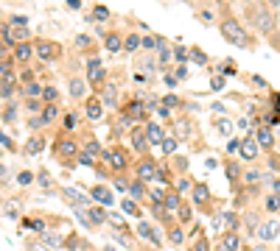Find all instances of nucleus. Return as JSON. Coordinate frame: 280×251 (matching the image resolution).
<instances>
[{
	"mask_svg": "<svg viewBox=\"0 0 280 251\" xmlns=\"http://www.w3.org/2000/svg\"><path fill=\"white\" fill-rule=\"evenodd\" d=\"M42 98H45V101H56V98H59V92H56L53 87H45V89H42Z\"/></svg>",
	"mask_w": 280,
	"mask_h": 251,
	"instance_id": "72a5a7b5",
	"label": "nucleus"
},
{
	"mask_svg": "<svg viewBox=\"0 0 280 251\" xmlns=\"http://www.w3.org/2000/svg\"><path fill=\"white\" fill-rule=\"evenodd\" d=\"M138 232H140V235H143V237H148V240H152V243H160V237H157V232H154V229H152V226H148V223H146V220H143V223L138 226Z\"/></svg>",
	"mask_w": 280,
	"mask_h": 251,
	"instance_id": "6ab92c4d",
	"label": "nucleus"
},
{
	"mask_svg": "<svg viewBox=\"0 0 280 251\" xmlns=\"http://www.w3.org/2000/svg\"><path fill=\"white\" fill-rule=\"evenodd\" d=\"M42 148H45V142L39 140V137H31V140L26 142V148H23V151H26L28 157H34V154H39V151H42Z\"/></svg>",
	"mask_w": 280,
	"mask_h": 251,
	"instance_id": "dca6fc26",
	"label": "nucleus"
},
{
	"mask_svg": "<svg viewBox=\"0 0 280 251\" xmlns=\"http://www.w3.org/2000/svg\"><path fill=\"white\" fill-rule=\"evenodd\" d=\"M106 251H112V248H106Z\"/></svg>",
	"mask_w": 280,
	"mask_h": 251,
	"instance_id": "052dcab7",
	"label": "nucleus"
},
{
	"mask_svg": "<svg viewBox=\"0 0 280 251\" xmlns=\"http://www.w3.org/2000/svg\"><path fill=\"white\" fill-rule=\"evenodd\" d=\"M258 179H261L258 170H249V173H247V182H258Z\"/></svg>",
	"mask_w": 280,
	"mask_h": 251,
	"instance_id": "a18cd8bd",
	"label": "nucleus"
},
{
	"mask_svg": "<svg viewBox=\"0 0 280 251\" xmlns=\"http://www.w3.org/2000/svg\"><path fill=\"white\" fill-rule=\"evenodd\" d=\"M11 92H14V81H9V79H0V95H3V98H9Z\"/></svg>",
	"mask_w": 280,
	"mask_h": 251,
	"instance_id": "393cba45",
	"label": "nucleus"
},
{
	"mask_svg": "<svg viewBox=\"0 0 280 251\" xmlns=\"http://www.w3.org/2000/svg\"><path fill=\"white\" fill-rule=\"evenodd\" d=\"M219 251H238V240H235V237H233V235H230V237H227V240H224V246H222V248H219Z\"/></svg>",
	"mask_w": 280,
	"mask_h": 251,
	"instance_id": "cd10ccee",
	"label": "nucleus"
},
{
	"mask_svg": "<svg viewBox=\"0 0 280 251\" xmlns=\"http://www.w3.org/2000/svg\"><path fill=\"white\" fill-rule=\"evenodd\" d=\"M165 207L177 209V207H180V198H177V195H165Z\"/></svg>",
	"mask_w": 280,
	"mask_h": 251,
	"instance_id": "c9c22d12",
	"label": "nucleus"
},
{
	"mask_svg": "<svg viewBox=\"0 0 280 251\" xmlns=\"http://www.w3.org/2000/svg\"><path fill=\"white\" fill-rule=\"evenodd\" d=\"M255 140H258L261 148H272V142H275V140H272V131L269 129H258V131H255Z\"/></svg>",
	"mask_w": 280,
	"mask_h": 251,
	"instance_id": "4468645a",
	"label": "nucleus"
},
{
	"mask_svg": "<svg viewBox=\"0 0 280 251\" xmlns=\"http://www.w3.org/2000/svg\"><path fill=\"white\" fill-rule=\"evenodd\" d=\"M205 198H207V190L205 187H193V201H196V204H202Z\"/></svg>",
	"mask_w": 280,
	"mask_h": 251,
	"instance_id": "7c9ffc66",
	"label": "nucleus"
},
{
	"mask_svg": "<svg viewBox=\"0 0 280 251\" xmlns=\"http://www.w3.org/2000/svg\"><path fill=\"white\" fill-rule=\"evenodd\" d=\"M76 45H79V47H87V45H90V39H87L84 34H81V37H76Z\"/></svg>",
	"mask_w": 280,
	"mask_h": 251,
	"instance_id": "37998d69",
	"label": "nucleus"
},
{
	"mask_svg": "<svg viewBox=\"0 0 280 251\" xmlns=\"http://www.w3.org/2000/svg\"><path fill=\"white\" fill-rule=\"evenodd\" d=\"M146 140L152 142V145H157V142H163L165 137H163V129H160L157 123H148L146 126Z\"/></svg>",
	"mask_w": 280,
	"mask_h": 251,
	"instance_id": "9d476101",
	"label": "nucleus"
},
{
	"mask_svg": "<svg viewBox=\"0 0 280 251\" xmlns=\"http://www.w3.org/2000/svg\"><path fill=\"white\" fill-rule=\"evenodd\" d=\"M129 193H132L135 198H140V195H143V182H135V184H129Z\"/></svg>",
	"mask_w": 280,
	"mask_h": 251,
	"instance_id": "473e14b6",
	"label": "nucleus"
},
{
	"mask_svg": "<svg viewBox=\"0 0 280 251\" xmlns=\"http://www.w3.org/2000/svg\"><path fill=\"white\" fill-rule=\"evenodd\" d=\"M123 209H126V212H135V215H138V207H135L132 201H123Z\"/></svg>",
	"mask_w": 280,
	"mask_h": 251,
	"instance_id": "49530a36",
	"label": "nucleus"
},
{
	"mask_svg": "<svg viewBox=\"0 0 280 251\" xmlns=\"http://www.w3.org/2000/svg\"><path fill=\"white\" fill-rule=\"evenodd\" d=\"M34 53H37L39 59H42V62H53V59H59L62 56V47L56 45V42H37V45H34Z\"/></svg>",
	"mask_w": 280,
	"mask_h": 251,
	"instance_id": "7ed1b4c3",
	"label": "nucleus"
},
{
	"mask_svg": "<svg viewBox=\"0 0 280 251\" xmlns=\"http://www.w3.org/2000/svg\"><path fill=\"white\" fill-rule=\"evenodd\" d=\"M0 176H6V167L3 165H0Z\"/></svg>",
	"mask_w": 280,
	"mask_h": 251,
	"instance_id": "4d7b16f0",
	"label": "nucleus"
},
{
	"mask_svg": "<svg viewBox=\"0 0 280 251\" xmlns=\"http://www.w3.org/2000/svg\"><path fill=\"white\" fill-rule=\"evenodd\" d=\"M219 134H230V123H227V120L219 123Z\"/></svg>",
	"mask_w": 280,
	"mask_h": 251,
	"instance_id": "c03bdc74",
	"label": "nucleus"
},
{
	"mask_svg": "<svg viewBox=\"0 0 280 251\" xmlns=\"http://www.w3.org/2000/svg\"><path fill=\"white\" fill-rule=\"evenodd\" d=\"M104 47H106V51H110V53H115V51H121V47H123V39L118 37V34H106V39H104Z\"/></svg>",
	"mask_w": 280,
	"mask_h": 251,
	"instance_id": "2eb2a0df",
	"label": "nucleus"
},
{
	"mask_svg": "<svg viewBox=\"0 0 280 251\" xmlns=\"http://www.w3.org/2000/svg\"><path fill=\"white\" fill-rule=\"evenodd\" d=\"M26 22H28V17H20V14L11 17V26H23V28H26Z\"/></svg>",
	"mask_w": 280,
	"mask_h": 251,
	"instance_id": "a19ab883",
	"label": "nucleus"
},
{
	"mask_svg": "<svg viewBox=\"0 0 280 251\" xmlns=\"http://www.w3.org/2000/svg\"><path fill=\"white\" fill-rule=\"evenodd\" d=\"M138 176H140V182H152V179H157V176H160V173H157V165L148 162V159H146V162H140V165H138Z\"/></svg>",
	"mask_w": 280,
	"mask_h": 251,
	"instance_id": "1a4fd4ad",
	"label": "nucleus"
},
{
	"mask_svg": "<svg viewBox=\"0 0 280 251\" xmlns=\"http://www.w3.org/2000/svg\"><path fill=\"white\" fill-rule=\"evenodd\" d=\"M140 45H143V39L138 37V34H129V37L123 39V47H126V51H138Z\"/></svg>",
	"mask_w": 280,
	"mask_h": 251,
	"instance_id": "412c9836",
	"label": "nucleus"
},
{
	"mask_svg": "<svg viewBox=\"0 0 280 251\" xmlns=\"http://www.w3.org/2000/svg\"><path fill=\"white\" fill-rule=\"evenodd\" d=\"M252 17H255V26H258L264 34H269L272 28H275V14L269 11V6H255Z\"/></svg>",
	"mask_w": 280,
	"mask_h": 251,
	"instance_id": "f03ea898",
	"label": "nucleus"
},
{
	"mask_svg": "<svg viewBox=\"0 0 280 251\" xmlns=\"http://www.w3.org/2000/svg\"><path fill=\"white\" fill-rule=\"evenodd\" d=\"M160 148H163V154H174V151H177V140H171V137H165V140L160 142Z\"/></svg>",
	"mask_w": 280,
	"mask_h": 251,
	"instance_id": "a878e982",
	"label": "nucleus"
},
{
	"mask_svg": "<svg viewBox=\"0 0 280 251\" xmlns=\"http://www.w3.org/2000/svg\"><path fill=\"white\" fill-rule=\"evenodd\" d=\"M62 195H64V201H68L73 209H84V204H87V198L79 193V190H70V187H64L62 190Z\"/></svg>",
	"mask_w": 280,
	"mask_h": 251,
	"instance_id": "39448f33",
	"label": "nucleus"
},
{
	"mask_svg": "<svg viewBox=\"0 0 280 251\" xmlns=\"http://www.w3.org/2000/svg\"><path fill=\"white\" fill-rule=\"evenodd\" d=\"M90 195L98 201V204H112V193L106 187H101V184H95V187L90 190Z\"/></svg>",
	"mask_w": 280,
	"mask_h": 251,
	"instance_id": "f8f14e48",
	"label": "nucleus"
},
{
	"mask_svg": "<svg viewBox=\"0 0 280 251\" xmlns=\"http://www.w3.org/2000/svg\"><path fill=\"white\" fill-rule=\"evenodd\" d=\"M132 145L138 148V151H146V145H148V140H146V131H135V134H132Z\"/></svg>",
	"mask_w": 280,
	"mask_h": 251,
	"instance_id": "aec40b11",
	"label": "nucleus"
},
{
	"mask_svg": "<svg viewBox=\"0 0 280 251\" xmlns=\"http://www.w3.org/2000/svg\"><path fill=\"white\" fill-rule=\"evenodd\" d=\"M93 20H95V22L110 20V9H106V6H95V9H93Z\"/></svg>",
	"mask_w": 280,
	"mask_h": 251,
	"instance_id": "4be33fe9",
	"label": "nucleus"
},
{
	"mask_svg": "<svg viewBox=\"0 0 280 251\" xmlns=\"http://www.w3.org/2000/svg\"><path fill=\"white\" fill-rule=\"evenodd\" d=\"M171 243H177V246L182 243V232L180 229H171Z\"/></svg>",
	"mask_w": 280,
	"mask_h": 251,
	"instance_id": "ea45409f",
	"label": "nucleus"
},
{
	"mask_svg": "<svg viewBox=\"0 0 280 251\" xmlns=\"http://www.w3.org/2000/svg\"><path fill=\"white\" fill-rule=\"evenodd\" d=\"M31 53H34V47L28 45V42H23V45H17V47H14V56H17V62H23V64H26L28 59H31Z\"/></svg>",
	"mask_w": 280,
	"mask_h": 251,
	"instance_id": "ddd939ff",
	"label": "nucleus"
},
{
	"mask_svg": "<svg viewBox=\"0 0 280 251\" xmlns=\"http://www.w3.org/2000/svg\"><path fill=\"white\" fill-rule=\"evenodd\" d=\"M28 251H45V248H39L37 243H31V246H28Z\"/></svg>",
	"mask_w": 280,
	"mask_h": 251,
	"instance_id": "5fc2aeb1",
	"label": "nucleus"
},
{
	"mask_svg": "<svg viewBox=\"0 0 280 251\" xmlns=\"http://www.w3.org/2000/svg\"><path fill=\"white\" fill-rule=\"evenodd\" d=\"M190 59H193L196 64H205V62H207V56L199 51V47H193V51H190Z\"/></svg>",
	"mask_w": 280,
	"mask_h": 251,
	"instance_id": "c756f323",
	"label": "nucleus"
},
{
	"mask_svg": "<svg viewBox=\"0 0 280 251\" xmlns=\"http://www.w3.org/2000/svg\"><path fill=\"white\" fill-rule=\"evenodd\" d=\"M39 184H42V187H51V179H48V173H39V179H37Z\"/></svg>",
	"mask_w": 280,
	"mask_h": 251,
	"instance_id": "79ce46f5",
	"label": "nucleus"
},
{
	"mask_svg": "<svg viewBox=\"0 0 280 251\" xmlns=\"http://www.w3.org/2000/svg\"><path fill=\"white\" fill-rule=\"evenodd\" d=\"M3 34H6V28H3V26H0V37H3Z\"/></svg>",
	"mask_w": 280,
	"mask_h": 251,
	"instance_id": "13d9d810",
	"label": "nucleus"
},
{
	"mask_svg": "<svg viewBox=\"0 0 280 251\" xmlns=\"http://www.w3.org/2000/svg\"><path fill=\"white\" fill-rule=\"evenodd\" d=\"M219 31H222V37L227 42H233L235 47H247L249 42H252V39H249V34H247V28H244L238 20H224Z\"/></svg>",
	"mask_w": 280,
	"mask_h": 251,
	"instance_id": "f257e3e1",
	"label": "nucleus"
},
{
	"mask_svg": "<svg viewBox=\"0 0 280 251\" xmlns=\"http://www.w3.org/2000/svg\"><path fill=\"white\" fill-rule=\"evenodd\" d=\"M255 157H258V140H255V137H247V140L241 142V159L252 162Z\"/></svg>",
	"mask_w": 280,
	"mask_h": 251,
	"instance_id": "0eeeda50",
	"label": "nucleus"
},
{
	"mask_svg": "<svg viewBox=\"0 0 280 251\" xmlns=\"http://www.w3.org/2000/svg\"><path fill=\"white\" fill-rule=\"evenodd\" d=\"M73 123H76L73 115H64V129H73Z\"/></svg>",
	"mask_w": 280,
	"mask_h": 251,
	"instance_id": "8fccbe9b",
	"label": "nucleus"
},
{
	"mask_svg": "<svg viewBox=\"0 0 280 251\" xmlns=\"http://www.w3.org/2000/svg\"><path fill=\"white\" fill-rule=\"evenodd\" d=\"M17 182H20V184H31V173H28V170H23L20 176H17Z\"/></svg>",
	"mask_w": 280,
	"mask_h": 251,
	"instance_id": "58836bf2",
	"label": "nucleus"
},
{
	"mask_svg": "<svg viewBox=\"0 0 280 251\" xmlns=\"http://www.w3.org/2000/svg\"><path fill=\"white\" fill-rule=\"evenodd\" d=\"M87 117H90V120H98L101 117V104L98 101H90V104H87Z\"/></svg>",
	"mask_w": 280,
	"mask_h": 251,
	"instance_id": "b1692460",
	"label": "nucleus"
},
{
	"mask_svg": "<svg viewBox=\"0 0 280 251\" xmlns=\"http://www.w3.org/2000/svg\"><path fill=\"white\" fill-rule=\"evenodd\" d=\"M277 251H280V248H277Z\"/></svg>",
	"mask_w": 280,
	"mask_h": 251,
	"instance_id": "680f3d73",
	"label": "nucleus"
},
{
	"mask_svg": "<svg viewBox=\"0 0 280 251\" xmlns=\"http://www.w3.org/2000/svg\"><path fill=\"white\" fill-rule=\"evenodd\" d=\"M266 209H269V212L280 209V198H277V195H269V198H266Z\"/></svg>",
	"mask_w": 280,
	"mask_h": 251,
	"instance_id": "2f4dec72",
	"label": "nucleus"
},
{
	"mask_svg": "<svg viewBox=\"0 0 280 251\" xmlns=\"http://www.w3.org/2000/svg\"><path fill=\"white\" fill-rule=\"evenodd\" d=\"M0 62H3V47H0Z\"/></svg>",
	"mask_w": 280,
	"mask_h": 251,
	"instance_id": "bf43d9fd",
	"label": "nucleus"
},
{
	"mask_svg": "<svg viewBox=\"0 0 280 251\" xmlns=\"http://www.w3.org/2000/svg\"><path fill=\"white\" fill-rule=\"evenodd\" d=\"M70 95H73V98H81V95H84V81H81V79L70 81Z\"/></svg>",
	"mask_w": 280,
	"mask_h": 251,
	"instance_id": "5701e85b",
	"label": "nucleus"
},
{
	"mask_svg": "<svg viewBox=\"0 0 280 251\" xmlns=\"http://www.w3.org/2000/svg\"><path fill=\"white\" fill-rule=\"evenodd\" d=\"M163 104H165V106H180V98H177V95H165Z\"/></svg>",
	"mask_w": 280,
	"mask_h": 251,
	"instance_id": "e433bc0d",
	"label": "nucleus"
},
{
	"mask_svg": "<svg viewBox=\"0 0 280 251\" xmlns=\"http://www.w3.org/2000/svg\"><path fill=\"white\" fill-rule=\"evenodd\" d=\"M0 142H3L6 148H11V140H9V137H6V134H0Z\"/></svg>",
	"mask_w": 280,
	"mask_h": 251,
	"instance_id": "603ef678",
	"label": "nucleus"
},
{
	"mask_svg": "<svg viewBox=\"0 0 280 251\" xmlns=\"http://www.w3.org/2000/svg\"><path fill=\"white\" fill-rule=\"evenodd\" d=\"M56 151L62 154V157H73V154H76V142H73V140H62Z\"/></svg>",
	"mask_w": 280,
	"mask_h": 251,
	"instance_id": "a211bd4d",
	"label": "nucleus"
},
{
	"mask_svg": "<svg viewBox=\"0 0 280 251\" xmlns=\"http://www.w3.org/2000/svg\"><path fill=\"white\" fill-rule=\"evenodd\" d=\"M104 157H106V162L115 167V170H123V167H126V154H123L121 148H112V151L104 154Z\"/></svg>",
	"mask_w": 280,
	"mask_h": 251,
	"instance_id": "6e6552de",
	"label": "nucleus"
},
{
	"mask_svg": "<svg viewBox=\"0 0 280 251\" xmlns=\"http://www.w3.org/2000/svg\"><path fill=\"white\" fill-rule=\"evenodd\" d=\"M87 79H90V84L104 81V64H101L98 59H90V64H87Z\"/></svg>",
	"mask_w": 280,
	"mask_h": 251,
	"instance_id": "423d86ee",
	"label": "nucleus"
},
{
	"mask_svg": "<svg viewBox=\"0 0 280 251\" xmlns=\"http://www.w3.org/2000/svg\"><path fill=\"white\" fill-rule=\"evenodd\" d=\"M42 123H45V117H42V115H39V117H34V120H31V129H39Z\"/></svg>",
	"mask_w": 280,
	"mask_h": 251,
	"instance_id": "09e8293b",
	"label": "nucleus"
},
{
	"mask_svg": "<svg viewBox=\"0 0 280 251\" xmlns=\"http://www.w3.org/2000/svg\"><path fill=\"white\" fill-rule=\"evenodd\" d=\"M23 92H26L28 98H37V95H42V87H39V84H28V87L23 89Z\"/></svg>",
	"mask_w": 280,
	"mask_h": 251,
	"instance_id": "bb28decb",
	"label": "nucleus"
},
{
	"mask_svg": "<svg viewBox=\"0 0 280 251\" xmlns=\"http://www.w3.org/2000/svg\"><path fill=\"white\" fill-rule=\"evenodd\" d=\"M174 56H177V62H188V51H185V47H177Z\"/></svg>",
	"mask_w": 280,
	"mask_h": 251,
	"instance_id": "4c0bfd02",
	"label": "nucleus"
},
{
	"mask_svg": "<svg viewBox=\"0 0 280 251\" xmlns=\"http://www.w3.org/2000/svg\"><path fill=\"white\" fill-rule=\"evenodd\" d=\"M266 3H272V6H277V9H280V0H266Z\"/></svg>",
	"mask_w": 280,
	"mask_h": 251,
	"instance_id": "6e6d98bb",
	"label": "nucleus"
},
{
	"mask_svg": "<svg viewBox=\"0 0 280 251\" xmlns=\"http://www.w3.org/2000/svg\"><path fill=\"white\" fill-rule=\"evenodd\" d=\"M42 117H45V123H48V120H53V117H56V106H53V104H51V106H45Z\"/></svg>",
	"mask_w": 280,
	"mask_h": 251,
	"instance_id": "f704fd0d",
	"label": "nucleus"
},
{
	"mask_svg": "<svg viewBox=\"0 0 280 251\" xmlns=\"http://www.w3.org/2000/svg\"><path fill=\"white\" fill-rule=\"evenodd\" d=\"M224 87V79L222 76H216V79H213V89H222Z\"/></svg>",
	"mask_w": 280,
	"mask_h": 251,
	"instance_id": "de8ad7c7",
	"label": "nucleus"
},
{
	"mask_svg": "<svg viewBox=\"0 0 280 251\" xmlns=\"http://www.w3.org/2000/svg\"><path fill=\"white\" fill-rule=\"evenodd\" d=\"M3 45H23V42H26L28 39V31H26V28H23V26H9V28H6V34H3Z\"/></svg>",
	"mask_w": 280,
	"mask_h": 251,
	"instance_id": "20e7f679",
	"label": "nucleus"
},
{
	"mask_svg": "<svg viewBox=\"0 0 280 251\" xmlns=\"http://www.w3.org/2000/svg\"><path fill=\"white\" fill-rule=\"evenodd\" d=\"M126 117L129 120H143V117H146V106L138 104V101H132V104L126 106Z\"/></svg>",
	"mask_w": 280,
	"mask_h": 251,
	"instance_id": "9b49d317",
	"label": "nucleus"
},
{
	"mask_svg": "<svg viewBox=\"0 0 280 251\" xmlns=\"http://www.w3.org/2000/svg\"><path fill=\"white\" fill-rule=\"evenodd\" d=\"M90 215H93V223H104V220H106V215L101 212L98 207H90Z\"/></svg>",
	"mask_w": 280,
	"mask_h": 251,
	"instance_id": "c85d7f7f",
	"label": "nucleus"
},
{
	"mask_svg": "<svg viewBox=\"0 0 280 251\" xmlns=\"http://www.w3.org/2000/svg\"><path fill=\"white\" fill-rule=\"evenodd\" d=\"M68 6H70V9H79V6H81V0H68Z\"/></svg>",
	"mask_w": 280,
	"mask_h": 251,
	"instance_id": "864d4df0",
	"label": "nucleus"
},
{
	"mask_svg": "<svg viewBox=\"0 0 280 251\" xmlns=\"http://www.w3.org/2000/svg\"><path fill=\"white\" fill-rule=\"evenodd\" d=\"M275 235H277V226H275V223H264V226L258 229V237H261V240H272Z\"/></svg>",
	"mask_w": 280,
	"mask_h": 251,
	"instance_id": "f3484780",
	"label": "nucleus"
},
{
	"mask_svg": "<svg viewBox=\"0 0 280 251\" xmlns=\"http://www.w3.org/2000/svg\"><path fill=\"white\" fill-rule=\"evenodd\" d=\"M79 162L81 165H93V157H87V154H84V157H79Z\"/></svg>",
	"mask_w": 280,
	"mask_h": 251,
	"instance_id": "3c124183",
	"label": "nucleus"
}]
</instances>
